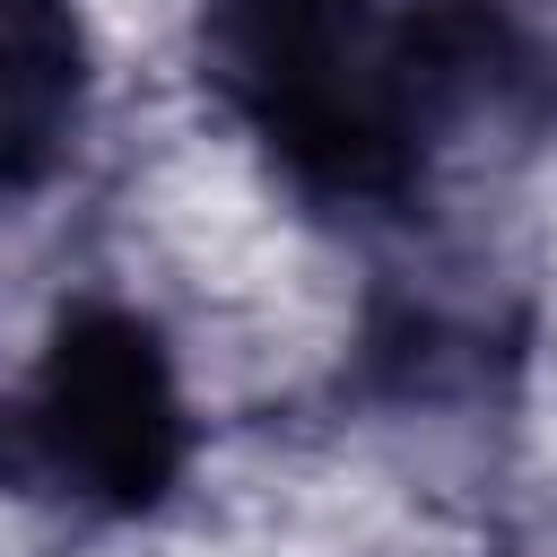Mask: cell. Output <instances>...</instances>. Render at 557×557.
<instances>
[{"label":"cell","instance_id":"obj_1","mask_svg":"<svg viewBox=\"0 0 557 557\" xmlns=\"http://www.w3.org/2000/svg\"><path fill=\"white\" fill-rule=\"evenodd\" d=\"M218 113L313 209H400L479 113L540 96L513 0H200Z\"/></svg>","mask_w":557,"mask_h":557},{"label":"cell","instance_id":"obj_2","mask_svg":"<svg viewBox=\"0 0 557 557\" xmlns=\"http://www.w3.org/2000/svg\"><path fill=\"white\" fill-rule=\"evenodd\" d=\"M191 470V400L139 305L78 296L0 392V487L78 522H148Z\"/></svg>","mask_w":557,"mask_h":557},{"label":"cell","instance_id":"obj_3","mask_svg":"<svg viewBox=\"0 0 557 557\" xmlns=\"http://www.w3.org/2000/svg\"><path fill=\"white\" fill-rule=\"evenodd\" d=\"M96 96V44L78 0H0V191L44 183Z\"/></svg>","mask_w":557,"mask_h":557}]
</instances>
